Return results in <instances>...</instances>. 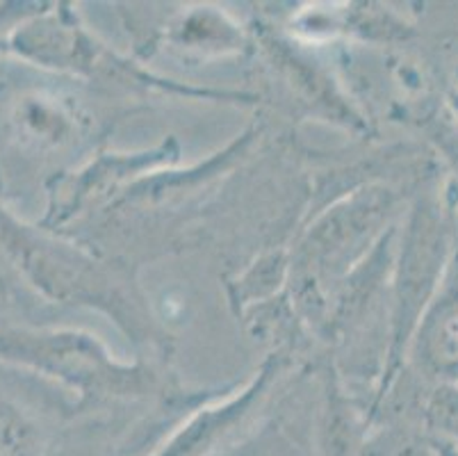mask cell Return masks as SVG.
<instances>
[{
    "mask_svg": "<svg viewBox=\"0 0 458 456\" xmlns=\"http://www.w3.org/2000/svg\"><path fill=\"white\" fill-rule=\"evenodd\" d=\"M0 456H37L30 426L0 401Z\"/></svg>",
    "mask_w": 458,
    "mask_h": 456,
    "instance_id": "6da1fadb",
    "label": "cell"
}]
</instances>
